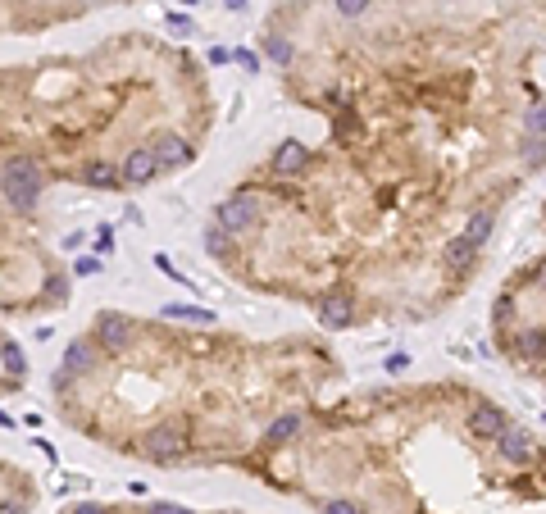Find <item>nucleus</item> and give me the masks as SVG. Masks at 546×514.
<instances>
[{
	"label": "nucleus",
	"mask_w": 546,
	"mask_h": 514,
	"mask_svg": "<svg viewBox=\"0 0 546 514\" xmlns=\"http://www.w3.org/2000/svg\"><path fill=\"white\" fill-rule=\"evenodd\" d=\"M23 373H28V364H23V350L14 346V341H5V378H10V387H14V378L23 383Z\"/></svg>",
	"instance_id": "obj_9"
},
{
	"label": "nucleus",
	"mask_w": 546,
	"mask_h": 514,
	"mask_svg": "<svg viewBox=\"0 0 546 514\" xmlns=\"http://www.w3.org/2000/svg\"><path fill=\"white\" fill-rule=\"evenodd\" d=\"M119 169H123V187H151L164 164H160V155H155V146H137L132 155L119 160Z\"/></svg>",
	"instance_id": "obj_3"
},
{
	"label": "nucleus",
	"mask_w": 546,
	"mask_h": 514,
	"mask_svg": "<svg viewBox=\"0 0 546 514\" xmlns=\"http://www.w3.org/2000/svg\"><path fill=\"white\" fill-rule=\"evenodd\" d=\"M237 64H241V68H251V73H255V68H260V59H255L251 50H237Z\"/></svg>",
	"instance_id": "obj_14"
},
{
	"label": "nucleus",
	"mask_w": 546,
	"mask_h": 514,
	"mask_svg": "<svg viewBox=\"0 0 546 514\" xmlns=\"http://www.w3.org/2000/svg\"><path fill=\"white\" fill-rule=\"evenodd\" d=\"M451 269V274H473V269H478V241H469L464 237V232H460V237H451L446 241V260H442Z\"/></svg>",
	"instance_id": "obj_6"
},
{
	"label": "nucleus",
	"mask_w": 546,
	"mask_h": 514,
	"mask_svg": "<svg viewBox=\"0 0 546 514\" xmlns=\"http://www.w3.org/2000/svg\"><path fill=\"white\" fill-rule=\"evenodd\" d=\"M151 146H155V155H160L164 169H187L191 160H196V146H191V137H182V132H160Z\"/></svg>",
	"instance_id": "obj_4"
},
{
	"label": "nucleus",
	"mask_w": 546,
	"mask_h": 514,
	"mask_svg": "<svg viewBox=\"0 0 546 514\" xmlns=\"http://www.w3.org/2000/svg\"><path fill=\"white\" fill-rule=\"evenodd\" d=\"M164 318H191V323H214V314H209V310H187V305H169V310H164Z\"/></svg>",
	"instance_id": "obj_11"
},
{
	"label": "nucleus",
	"mask_w": 546,
	"mask_h": 514,
	"mask_svg": "<svg viewBox=\"0 0 546 514\" xmlns=\"http://www.w3.org/2000/svg\"><path fill=\"white\" fill-rule=\"evenodd\" d=\"M314 310H319V323L332 328V332H346L350 323H355V301H350V292H319Z\"/></svg>",
	"instance_id": "obj_2"
},
{
	"label": "nucleus",
	"mask_w": 546,
	"mask_h": 514,
	"mask_svg": "<svg viewBox=\"0 0 546 514\" xmlns=\"http://www.w3.org/2000/svg\"><path fill=\"white\" fill-rule=\"evenodd\" d=\"M264 55H269V59H278V64H287V59H292V46H287L283 41V37H264Z\"/></svg>",
	"instance_id": "obj_12"
},
{
	"label": "nucleus",
	"mask_w": 546,
	"mask_h": 514,
	"mask_svg": "<svg viewBox=\"0 0 546 514\" xmlns=\"http://www.w3.org/2000/svg\"><path fill=\"white\" fill-rule=\"evenodd\" d=\"M524 128L533 132V137H546V105L537 100V105H528V114H524Z\"/></svg>",
	"instance_id": "obj_10"
},
{
	"label": "nucleus",
	"mask_w": 546,
	"mask_h": 514,
	"mask_svg": "<svg viewBox=\"0 0 546 514\" xmlns=\"http://www.w3.org/2000/svg\"><path fill=\"white\" fill-rule=\"evenodd\" d=\"M46 187V173L28 160V155H5V205L19 209V214H28V209L37 205V196H41Z\"/></svg>",
	"instance_id": "obj_1"
},
{
	"label": "nucleus",
	"mask_w": 546,
	"mask_h": 514,
	"mask_svg": "<svg viewBox=\"0 0 546 514\" xmlns=\"http://www.w3.org/2000/svg\"><path fill=\"white\" fill-rule=\"evenodd\" d=\"M491 228H496V214H491V209H478V214L469 219V228H464V237H469V241H478V246H482V241L491 237Z\"/></svg>",
	"instance_id": "obj_8"
},
{
	"label": "nucleus",
	"mask_w": 546,
	"mask_h": 514,
	"mask_svg": "<svg viewBox=\"0 0 546 514\" xmlns=\"http://www.w3.org/2000/svg\"><path fill=\"white\" fill-rule=\"evenodd\" d=\"M269 169H273V178H296V173H305V169H310V146L283 142L278 151H273Z\"/></svg>",
	"instance_id": "obj_5"
},
{
	"label": "nucleus",
	"mask_w": 546,
	"mask_h": 514,
	"mask_svg": "<svg viewBox=\"0 0 546 514\" xmlns=\"http://www.w3.org/2000/svg\"><path fill=\"white\" fill-rule=\"evenodd\" d=\"M109 514H196V510L173 501H151V505H109Z\"/></svg>",
	"instance_id": "obj_7"
},
{
	"label": "nucleus",
	"mask_w": 546,
	"mask_h": 514,
	"mask_svg": "<svg viewBox=\"0 0 546 514\" xmlns=\"http://www.w3.org/2000/svg\"><path fill=\"white\" fill-rule=\"evenodd\" d=\"M364 10H369V0H337V14H346V19H355Z\"/></svg>",
	"instance_id": "obj_13"
}]
</instances>
